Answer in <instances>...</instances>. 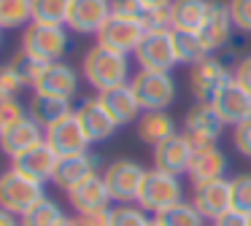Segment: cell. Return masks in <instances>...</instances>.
<instances>
[{
	"label": "cell",
	"mask_w": 251,
	"mask_h": 226,
	"mask_svg": "<svg viewBox=\"0 0 251 226\" xmlns=\"http://www.w3.org/2000/svg\"><path fill=\"white\" fill-rule=\"evenodd\" d=\"M0 226H22V224H19V215H14V213L0 207Z\"/></svg>",
	"instance_id": "ee69618b"
},
{
	"label": "cell",
	"mask_w": 251,
	"mask_h": 226,
	"mask_svg": "<svg viewBox=\"0 0 251 226\" xmlns=\"http://www.w3.org/2000/svg\"><path fill=\"white\" fill-rule=\"evenodd\" d=\"M229 183H232V207L251 215V172H240Z\"/></svg>",
	"instance_id": "e575fe53"
},
{
	"label": "cell",
	"mask_w": 251,
	"mask_h": 226,
	"mask_svg": "<svg viewBox=\"0 0 251 226\" xmlns=\"http://www.w3.org/2000/svg\"><path fill=\"white\" fill-rule=\"evenodd\" d=\"M192 143L184 137L181 132H176L173 137L162 140L159 145H154V170H162V172H170V175H186L189 172V161H192Z\"/></svg>",
	"instance_id": "9a60e30c"
},
{
	"label": "cell",
	"mask_w": 251,
	"mask_h": 226,
	"mask_svg": "<svg viewBox=\"0 0 251 226\" xmlns=\"http://www.w3.org/2000/svg\"><path fill=\"white\" fill-rule=\"evenodd\" d=\"M81 75L87 78V84L92 89H98V94L100 91H108V89H116V86H125L132 81L130 57L95 43L81 59Z\"/></svg>",
	"instance_id": "6da1fadb"
},
{
	"label": "cell",
	"mask_w": 251,
	"mask_h": 226,
	"mask_svg": "<svg viewBox=\"0 0 251 226\" xmlns=\"http://www.w3.org/2000/svg\"><path fill=\"white\" fill-rule=\"evenodd\" d=\"M211 105L227 127H238L240 121L251 118V94L240 84H235V81H229V84L213 97Z\"/></svg>",
	"instance_id": "ffe728a7"
},
{
	"label": "cell",
	"mask_w": 251,
	"mask_h": 226,
	"mask_svg": "<svg viewBox=\"0 0 251 226\" xmlns=\"http://www.w3.org/2000/svg\"><path fill=\"white\" fill-rule=\"evenodd\" d=\"M157 221L162 226H205V218L200 215V210L186 199H181L178 204H173L162 215H157Z\"/></svg>",
	"instance_id": "1f68e13d"
},
{
	"label": "cell",
	"mask_w": 251,
	"mask_h": 226,
	"mask_svg": "<svg viewBox=\"0 0 251 226\" xmlns=\"http://www.w3.org/2000/svg\"><path fill=\"white\" fill-rule=\"evenodd\" d=\"M224 127L227 124L219 118V113L213 111L211 102H195L186 111L181 135L192 143V148H202V145H216L222 132H224Z\"/></svg>",
	"instance_id": "ba28073f"
},
{
	"label": "cell",
	"mask_w": 251,
	"mask_h": 226,
	"mask_svg": "<svg viewBox=\"0 0 251 226\" xmlns=\"http://www.w3.org/2000/svg\"><path fill=\"white\" fill-rule=\"evenodd\" d=\"M149 226H162V224H159V221H157V218H151V224H149Z\"/></svg>",
	"instance_id": "bcb514c9"
},
{
	"label": "cell",
	"mask_w": 251,
	"mask_h": 226,
	"mask_svg": "<svg viewBox=\"0 0 251 226\" xmlns=\"http://www.w3.org/2000/svg\"><path fill=\"white\" fill-rule=\"evenodd\" d=\"M27 116H30L27 108H25L17 97H6V100H0V129L11 127V124L22 121V118H27Z\"/></svg>",
	"instance_id": "8d00e7d4"
},
{
	"label": "cell",
	"mask_w": 251,
	"mask_h": 226,
	"mask_svg": "<svg viewBox=\"0 0 251 226\" xmlns=\"http://www.w3.org/2000/svg\"><path fill=\"white\" fill-rule=\"evenodd\" d=\"M44 197H46L44 183L27 178L25 172H19L17 167H8V170L0 172V207L3 210H8V213L22 218V215L27 213V210H33Z\"/></svg>",
	"instance_id": "7a4b0ae2"
},
{
	"label": "cell",
	"mask_w": 251,
	"mask_h": 226,
	"mask_svg": "<svg viewBox=\"0 0 251 226\" xmlns=\"http://www.w3.org/2000/svg\"><path fill=\"white\" fill-rule=\"evenodd\" d=\"M76 89H78V73L60 59V62H46V68H44V73H41V78H38L33 91L71 100L76 94Z\"/></svg>",
	"instance_id": "44dd1931"
},
{
	"label": "cell",
	"mask_w": 251,
	"mask_h": 226,
	"mask_svg": "<svg viewBox=\"0 0 251 226\" xmlns=\"http://www.w3.org/2000/svg\"><path fill=\"white\" fill-rule=\"evenodd\" d=\"M143 5V11H151V8H168L173 0H138Z\"/></svg>",
	"instance_id": "f6af8a7d"
},
{
	"label": "cell",
	"mask_w": 251,
	"mask_h": 226,
	"mask_svg": "<svg viewBox=\"0 0 251 226\" xmlns=\"http://www.w3.org/2000/svg\"><path fill=\"white\" fill-rule=\"evenodd\" d=\"M19 224H22V226H65L68 224V215H65V210H62L54 199L44 197L33 210H27V213L19 218Z\"/></svg>",
	"instance_id": "f1b7e54d"
},
{
	"label": "cell",
	"mask_w": 251,
	"mask_h": 226,
	"mask_svg": "<svg viewBox=\"0 0 251 226\" xmlns=\"http://www.w3.org/2000/svg\"><path fill=\"white\" fill-rule=\"evenodd\" d=\"M27 86L22 84V78L17 75V70L11 65H0V100L6 97H19Z\"/></svg>",
	"instance_id": "d590c367"
},
{
	"label": "cell",
	"mask_w": 251,
	"mask_h": 226,
	"mask_svg": "<svg viewBox=\"0 0 251 226\" xmlns=\"http://www.w3.org/2000/svg\"><path fill=\"white\" fill-rule=\"evenodd\" d=\"M173 48H176L178 65H189V68H195L197 62H202L205 57H211V54L205 51V46H202V41H200L197 32L173 30Z\"/></svg>",
	"instance_id": "f546056e"
},
{
	"label": "cell",
	"mask_w": 251,
	"mask_h": 226,
	"mask_svg": "<svg viewBox=\"0 0 251 226\" xmlns=\"http://www.w3.org/2000/svg\"><path fill=\"white\" fill-rule=\"evenodd\" d=\"M44 140L57 156H71V154H81V151H89V137L84 135L81 124L76 118V111L68 113L65 118H60L57 124L44 129Z\"/></svg>",
	"instance_id": "7c38bea8"
},
{
	"label": "cell",
	"mask_w": 251,
	"mask_h": 226,
	"mask_svg": "<svg viewBox=\"0 0 251 226\" xmlns=\"http://www.w3.org/2000/svg\"><path fill=\"white\" fill-rule=\"evenodd\" d=\"M33 24V0H0V30H25Z\"/></svg>",
	"instance_id": "83f0119b"
},
{
	"label": "cell",
	"mask_w": 251,
	"mask_h": 226,
	"mask_svg": "<svg viewBox=\"0 0 251 226\" xmlns=\"http://www.w3.org/2000/svg\"><path fill=\"white\" fill-rule=\"evenodd\" d=\"M176 135V121L168 116V111H146L138 118V137L146 145H159L162 140Z\"/></svg>",
	"instance_id": "4316f807"
},
{
	"label": "cell",
	"mask_w": 251,
	"mask_h": 226,
	"mask_svg": "<svg viewBox=\"0 0 251 226\" xmlns=\"http://www.w3.org/2000/svg\"><path fill=\"white\" fill-rule=\"evenodd\" d=\"M44 143V127L33 118H22V121L11 124V127L0 129V151L8 156V159H17L25 151L35 148V145Z\"/></svg>",
	"instance_id": "ac0fdd59"
},
{
	"label": "cell",
	"mask_w": 251,
	"mask_h": 226,
	"mask_svg": "<svg viewBox=\"0 0 251 226\" xmlns=\"http://www.w3.org/2000/svg\"><path fill=\"white\" fill-rule=\"evenodd\" d=\"M232 143H235V151L240 156L251 159V118H246L238 127H232Z\"/></svg>",
	"instance_id": "f35d334b"
},
{
	"label": "cell",
	"mask_w": 251,
	"mask_h": 226,
	"mask_svg": "<svg viewBox=\"0 0 251 226\" xmlns=\"http://www.w3.org/2000/svg\"><path fill=\"white\" fill-rule=\"evenodd\" d=\"M111 14L125 16V19H143V5L138 0H111Z\"/></svg>",
	"instance_id": "ab89813d"
},
{
	"label": "cell",
	"mask_w": 251,
	"mask_h": 226,
	"mask_svg": "<svg viewBox=\"0 0 251 226\" xmlns=\"http://www.w3.org/2000/svg\"><path fill=\"white\" fill-rule=\"evenodd\" d=\"M76 108L71 105V100H65V97H51V94H38V91H33V97H30V105H27V113L33 121H38L41 127H51V124H57L60 118H65L68 113H73Z\"/></svg>",
	"instance_id": "484cf974"
},
{
	"label": "cell",
	"mask_w": 251,
	"mask_h": 226,
	"mask_svg": "<svg viewBox=\"0 0 251 226\" xmlns=\"http://www.w3.org/2000/svg\"><path fill=\"white\" fill-rule=\"evenodd\" d=\"M0 46H3V30H0Z\"/></svg>",
	"instance_id": "7dc6e473"
},
{
	"label": "cell",
	"mask_w": 251,
	"mask_h": 226,
	"mask_svg": "<svg viewBox=\"0 0 251 226\" xmlns=\"http://www.w3.org/2000/svg\"><path fill=\"white\" fill-rule=\"evenodd\" d=\"M22 51L38 62H60L68 51V27L33 22L22 30Z\"/></svg>",
	"instance_id": "5b68a950"
},
{
	"label": "cell",
	"mask_w": 251,
	"mask_h": 226,
	"mask_svg": "<svg viewBox=\"0 0 251 226\" xmlns=\"http://www.w3.org/2000/svg\"><path fill=\"white\" fill-rule=\"evenodd\" d=\"M8 65L17 70V75L22 78V84L27 86V89H35V84H38L41 73H44V68H46V62H38L35 57H30V54H25V51H19Z\"/></svg>",
	"instance_id": "836d02e7"
},
{
	"label": "cell",
	"mask_w": 251,
	"mask_h": 226,
	"mask_svg": "<svg viewBox=\"0 0 251 226\" xmlns=\"http://www.w3.org/2000/svg\"><path fill=\"white\" fill-rule=\"evenodd\" d=\"M111 16V0H71L68 30L78 35H98Z\"/></svg>",
	"instance_id": "5bb4252c"
},
{
	"label": "cell",
	"mask_w": 251,
	"mask_h": 226,
	"mask_svg": "<svg viewBox=\"0 0 251 226\" xmlns=\"http://www.w3.org/2000/svg\"><path fill=\"white\" fill-rule=\"evenodd\" d=\"M229 81H232V70H229L222 59H216L211 54V57H205L202 62H197L195 68H192L189 89H192V94H195L197 102H211Z\"/></svg>",
	"instance_id": "30bf717a"
},
{
	"label": "cell",
	"mask_w": 251,
	"mask_h": 226,
	"mask_svg": "<svg viewBox=\"0 0 251 226\" xmlns=\"http://www.w3.org/2000/svg\"><path fill=\"white\" fill-rule=\"evenodd\" d=\"M98 97H100V102H103V108L108 111V116L116 121V127H125V124L138 121L141 113H143L130 84L116 86V89H108V91H100Z\"/></svg>",
	"instance_id": "7402d4cb"
},
{
	"label": "cell",
	"mask_w": 251,
	"mask_h": 226,
	"mask_svg": "<svg viewBox=\"0 0 251 226\" xmlns=\"http://www.w3.org/2000/svg\"><path fill=\"white\" fill-rule=\"evenodd\" d=\"M232 81L240 84L251 94V54H246V57L238 59V65L232 68Z\"/></svg>",
	"instance_id": "b9f144b4"
},
{
	"label": "cell",
	"mask_w": 251,
	"mask_h": 226,
	"mask_svg": "<svg viewBox=\"0 0 251 226\" xmlns=\"http://www.w3.org/2000/svg\"><path fill=\"white\" fill-rule=\"evenodd\" d=\"M227 5L235 30L251 35V0H227Z\"/></svg>",
	"instance_id": "74e56055"
},
{
	"label": "cell",
	"mask_w": 251,
	"mask_h": 226,
	"mask_svg": "<svg viewBox=\"0 0 251 226\" xmlns=\"http://www.w3.org/2000/svg\"><path fill=\"white\" fill-rule=\"evenodd\" d=\"M100 156L89 154V151H81V154H71V156H60L54 167V175H51V183L62 191H71L73 186L84 183L87 178L98 175L100 172Z\"/></svg>",
	"instance_id": "4fadbf2b"
},
{
	"label": "cell",
	"mask_w": 251,
	"mask_h": 226,
	"mask_svg": "<svg viewBox=\"0 0 251 226\" xmlns=\"http://www.w3.org/2000/svg\"><path fill=\"white\" fill-rule=\"evenodd\" d=\"M151 218L138 202L132 204H116L108 210V226H149Z\"/></svg>",
	"instance_id": "d6a6232c"
},
{
	"label": "cell",
	"mask_w": 251,
	"mask_h": 226,
	"mask_svg": "<svg viewBox=\"0 0 251 226\" xmlns=\"http://www.w3.org/2000/svg\"><path fill=\"white\" fill-rule=\"evenodd\" d=\"M211 0H173L170 3V24L181 32H200L208 19Z\"/></svg>",
	"instance_id": "d4e9b609"
},
{
	"label": "cell",
	"mask_w": 251,
	"mask_h": 226,
	"mask_svg": "<svg viewBox=\"0 0 251 226\" xmlns=\"http://www.w3.org/2000/svg\"><path fill=\"white\" fill-rule=\"evenodd\" d=\"M65 226H108V210L105 213H73L68 215Z\"/></svg>",
	"instance_id": "60d3db41"
},
{
	"label": "cell",
	"mask_w": 251,
	"mask_h": 226,
	"mask_svg": "<svg viewBox=\"0 0 251 226\" xmlns=\"http://www.w3.org/2000/svg\"><path fill=\"white\" fill-rule=\"evenodd\" d=\"M181 199H184V186H181L178 175H170V172H162V170L146 172V181H143L141 194H138V204L149 215L157 218L173 204H178Z\"/></svg>",
	"instance_id": "277c9868"
},
{
	"label": "cell",
	"mask_w": 251,
	"mask_h": 226,
	"mask_svg": "<svg viewBox=\"0 0 251 226\" xmlns=\"http://www.w3.org/2000/svg\"><path fill=\"white\" fill-rule=\"evenodd\" d=\"M135 62L141 70H159L170 73L178 65L173 48V30H146L141 46L135 48Z\"/></svg>",
	"instance_id": "52a82bcc"
},
{
	"label": "cell",
	"mask_w": 251,
	"mask_h": 226,
	"mask_svg": "<svg viewBox=\"0 0 251 226\" xmlns=\"http://www.w3.org/2000/svg\"><path fill=\"white\" fill-rule=\"evenodd\" d=\"M232 30H235V24H232V16H229V5L222 3V0H211L208 19L202 24V30L197 32L205 51L213 54L219 48H224L229 43V38H232Z\"/></svg>",
	"instance_id": "d6986e66"
},
{
	"label": "cell",
	"mask_w": 251,
	"mask_h": 226,
	"mask_svg": "<svg viewBox=\"0 0 251 226\" xmlns=\"http://www.w3.org/2000/svg\"><path fill=\"white\" fill-rule=\"evenodd\" d=\"M146 172L149 170H143L132 159H116L100 175H103L108 194L116 204H132V202H138V194H141V186L146 181Z\"/></svg>",
	"instance_id": "8992f818"
},
{
	"label": "cell",
	"mask_w": 251,
	"mask_h": 226,
	"mask_svg": "<svg viewBox=\"0 0 251 226\" xmlns=\"http://www.w3.org/2000/svg\"><path fill=\"white\" fill-rule=\"evenodd\" d=\"M143 35H146V24H143V19H125V16H108V22H105L103 27H100V32L95 38L100 43V46L105 48H114V51L119 54H135V48L141 46Z\"/></svg>",
	"instance_id": "9c48e42d"
},
{
	"label": "cell",
	"mask_w": 251,
	"mask_h": 226,
	"mask_svg": "<svg viewBox=\"0 0 251 226\" xmlns=\"http://www.w3.org/2000/svg\"><path fill=\"white\" fill-rule=\"evenodd\" d=\"M76 118L81 124L84 135L89 137V143H103V140H108L116 132V121L108 116L100 97H87V100L78 102Z\"/></svg>",
	"instance_id": "e0dca14e"
},
{
	"label": "cell",
	"mask_w": 251,
	"mask_h": 226,
	"mask_svg": "<svg viewBox=\"0 0 251 226\" xmlns=\"http://www.w3.org/2000/svg\"><path fill=\"white\" fill-rule=\"evenodd\" d=\"M213 226H251V215H249V213H243V210L229 207L227 213L222 215V218L213 221Z\"/></svg>",
	"instance_id": "7bdbcfd3"
},
{
	"label": "cell",
	"mask_w": 251,
	"mask_h": 226,
	"mask_svg": "<svg viewBox=\"0 0 251 226\" xmlns=\"http://www.w3.org/2000/svg\"><path fill=\"white\" fill-rule=\"evenodd\" d=\"M189 202L200 210V215L205 221H216L232 207V183H229L227 178L192 183V199Z\"/></svg>",
	"instance_id": "8fae6325"
},
{
	"label": "cell",
	"mask_w": 251,
	"mask_h": 226,
	"mask_svg": "<svg viewBox=\"0 0 251 226\" xmlns=\"http://www.w3.org/2000/svg\"><path fill=\"white\" fill-rule=\"evenodd\" d=\"M132 91L138 97L141 111H168L176 102L178 94V84L170 73H159V70H138L130 81Z\"/></svg>",
	"instance_id": "3957f363"
},
{
	"label": "cell",
	"mask_w": 251,
	"mask_h": 226,
	"mask_svg": "<svg viewBox=\"0 0 251 226\" xmlns=\"http://www.w3.org/2000/svg\"><path fill=\"white\" fill-rule=\"evenodd\" d=\"M227 156L219 145H202V148H195L189 161V172L186 175L192 178V183L200 181H216V178H224L227 172Z\"/></svg>",
	"instance_id": "cb8c5ba5"
},
{
	"label": "cell",
	"mask_w": 251,
	"mask_h": 226,
	"mask_svg": "<svg viewBox=\"0 0 251 226\" xmlns=\"http://www.w3.org/2000/svg\"><path fill=\"white\" fill-rule=\"evenodd\" d=\"M57 159H60V156H57L44 140L41 145L25 151L22 156H17V159H11V167H17L19 172H25V175L33 178V181L46 183V181H51V175H54Z\"/></svg>",
	"instance_id": "603a6c76"
},
{
	"label": "cell",
	"mask_w": 251,
	"mask_h": 226,
	"mask_svg": "<svg viewBox=\"0 0 251 226\" xmlns=\"http://www.w3.org/2000/svg\"><path fill=\"white\" fill-rule=\"evenodd\" d=\"M71 0H33V22L68 27Z\"/></svg>",
	"instance_id": "4dcf8cb0"
},
{
	"label": "cell",
	"mask_w": 251,
	"mask_h": 226,
	"mask_svg": "<svg viewBox=\"0 0 251 226\" xmlns=\"http://www.w3.org/2000/svg\"><path fill=\"white\" fill-rule=\"evenodd\" d=\"M65 194H68V204L73 207V213H105V210H111V202H114L100 172L87 178L78 186H73Z\"/></svg>",
	"instance_id": "2e32d148"
}]
</instances>
